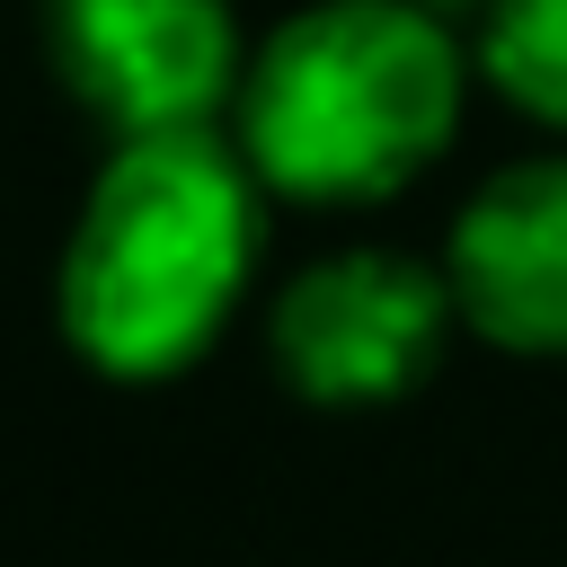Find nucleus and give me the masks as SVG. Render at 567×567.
<instances>
[{
  "instance_id": "f257e3e1",
  "label": "nucleus",
  "mask_w": 567,
  "mask_h": 567,
  "mask_svg": "<svg viewBox=\"0 0 567 567\" xmlns=\"http://www.w3.org/2000/svg\"><path fill=\"white\" fill-rule=\"evenodd\" d=\"M266 186L230 124L133 133L97 159L62 266L53 319L106 381H177L239 319L266 257Z\"/></svg>"
},
{
  "instance_id": "f03ea898",
  "label": "nucleus",
  "mask_w": 567,
  "mask_h": 567,
  "mask_svg": "<svg viewBox=\"0 0 567 567\" xmlns=\"http://www.w3.org/2000/svg\"><path fill=\"white\" fill-rule=\"evenodd\" d=\"M470 97V53L425 0H310L248 44L230 142L275 204L363 213L416 186Z\"/></svg>"
},
{
  "instance_id": "7ed1b4c3",
  "label": "nucleus",
  "mask_w": 567,
  "mask_h": 567,
  "mask_svg": "<svg viewBox=\"0 0 567 567\" xmlns=\"http://www.w3.org/2000/svg\"><path fill=\"white\" fill-rule=\"evenodd\" d=\"M452 328H461V301L443 266L399 257V248H337L275 292L266 354L301 408L363 416V408L416 399L443 372Z\"/></svg>"
},
{
  "instance_id": "20e7f679",
  "label": "nucleus",
  "mask_w": 567,
  "mask_h": 567,
  "mask_svg": "<svg viewBox=\"0 0 567 567\" xmlns=\"http://www.w3.org/2000/svg\"><path fill=\"white\" fill-rule=\"evenodd\" d=\"M35 53L106 142L230 124L248 71L230 0H35Z\"/></svg>"
},
{
  "instance_id": "39448f33",
  "label": "nucleus",
  "mask_w": 567,
  "mask_h": 567,
  "mask_svg": "<svg viewBox=\"0 0 567 567\" xmlns=\"http://www.w3.org/2000/svg\"><path fill=\"white\" fill-rule=\"evenodd\" d=\"M443 284L478 346L567 354V151L478 177V195L452 213Z\"/></svg>"
},
{
  "instance_id": "423d86ee",
  "label": "nucleus",
  "mask_w": 567,
  "mask_h": 567,
  "mask_svg": "<svg viewBox=\"0 0 567 567\" xmlns=\"http://www.w3.org/2000/svg\"><path fill=\"white\" fill-rule=\"evenodd\" d=\"M470 62L514 115L567 133V0H487Z\"/></svg>"
}]
</instances>
